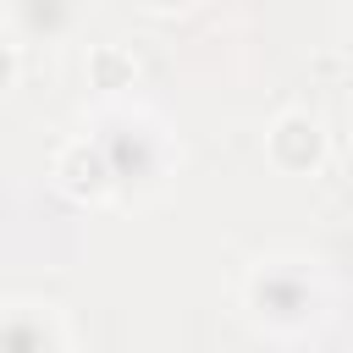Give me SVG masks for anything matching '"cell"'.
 I'll return each instance as SVG.
<instances>
[{
	"label": "cell",
	"instance_id": "cell-1",
	"mask_svg": "<svg viewBox=\"0 0 353 353\" xmlns=\"http://www.w3.org/2000/svg\"><path fill=\"white\" fill-rule=\"evenodd\" d=\"M55 188L77 204H105L110 188H116V165H110V149L99 138H72L55 149Z\"/></svg>",
	"mask_w": 353,
	"mask_h": 353
},
{
	"label": "cell",
	"instance_id": "cell-2",
	"mask_svg": "<svg viewBox=\"0 0 353 353\" xmlns=\"http://www.w3.org/2000/svg\"><path fill=\"white\" fill-rule=\"evenodd\" d=\"M265 154H270L276 171L303 176V171H314L320 154H325V127H320L309 110H287V116H276V127L265 132Z\"/></svg>",
	"mask_w": 353,
	"mask_h": 353
},
{
	"label": "cell",
	"instance_id": "cell-3",
	"mask_svg": "<svg viewBox=\"0 0 353 353\" xmlns=\"http://www.w3.org/2000/svg\"><path fill=\"white\" fill-rule=\"evenodd\" d=\"M72 331L50 303H0V347H66Z\"/></svg>",
	"mask_w": 353,
	"mask_h": 353
},
{
	"label": "cell",
	"instance_id": "cell-4",
	"mask_svg": "<svg viewBox=\"0 0 353 353\" xmlns=\"http://www.w3.org/2000/svg\"><path fill=\"white\" fill-rule=\"evenodd\" d=\"M88 83H94L99 94H127V88L138 83V61H132V50H121V44H99V50H88Z\"/></svg>",
	"mask_w": 353,
	"mask_h": 353
},
{
	"label": "cell",
	"instance_id": "cell-5",
	"mask_svg": "<svg viewBox=\"0 0 353 353\" xmlns=\"http://www.w3.org/2000/svg\"><path fill=\"white\" fill-rule=\"evenodd\" d=\"M17 72H22V55H17V44H0V94L17 83Z\"/></svg>",
	"mask_w": 353,
	"mask_h": 353
},
{
	"label": "cell",
	"instance_id": "cell-6",
	"mask_svg": "<svg viewBox=\"0 0 353 353\" xmlns=\"http://www.w3.org/2000/svg\"><path fill=\"white\" fill-rule=\"evenodd\" d=\"M143 6H149L154 17H176V11H188L193 0H143Z\"/></svg>",
	"mask_w": 353,
	"mask_h": 353
}]
</instances>
